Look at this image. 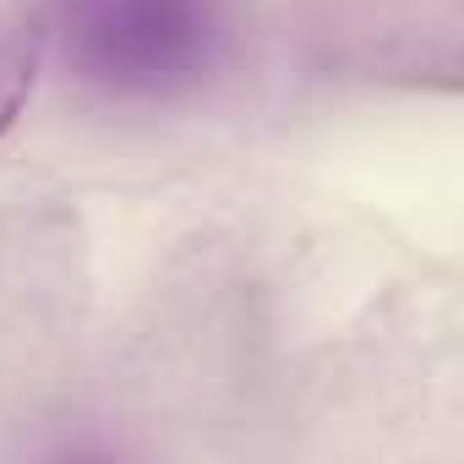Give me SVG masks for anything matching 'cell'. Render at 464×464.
Wrapping results in <instances>:
<instances>
[{"mask_svg":"<svg viewBox=\"0 0 464 464\" xmlns=\"http://www.w3.org/2000/svg\"><path fill=\"white\" fill-rule=\"evenodd\" d=\"M55 17L77 77L121 99L191 93L224 44V0H61Z\"/></svg>","mask_w":464,"mask_h":464,"instance_id":"1","label":"cell"},{"mask_svg":"<svg viewBox=\"0 0 464 464\" xmlns=\"http://www.w3.org/2000/svg\"><path fill=\"white\" fill-rule=\"evenodd\" d=\"M34 77H39V50L28 39H0V137L12 131L17 110L28 104Z\"/></svg>","mask_w":464,"mask_h":464,"instance_id":"2","label":"cell"}]
</instances>
